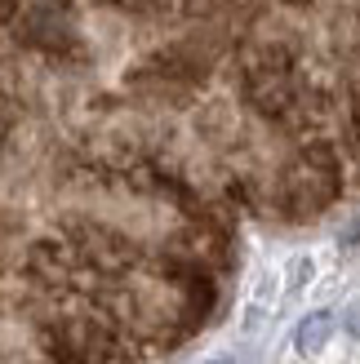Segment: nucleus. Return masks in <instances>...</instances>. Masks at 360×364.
<instances>
[]
</instances>
